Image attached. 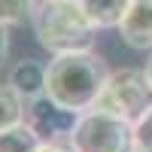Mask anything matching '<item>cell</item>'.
<instances>
[{
    "label": "cell",
    "mask_w": 152,
    "mask_h": 152,
    "mask_svg": "<svg viewBox=\"0 0 152 152\" xmlns=\"http://www.w3.org/2000/svg\"><path fill=\"white\" fill-rule=\"evenodd\" d=\"M107 76H110L107 61L94 49L52 55L49 76H46V97L61 104L64 110L85 113L97 104V97L107 85Z\"/></svg>",
    "instance_id": "obj_1"
},
{
    "label": "cell",
    "mask_w": 152,
    "mask_h": 152,
    "mask_svg": "<svg viewBox=\"0 0 152 152\" xmlns=\"http://www.w3.org/2000/svg\"><path fill=\"white\" fill-rule=\"evenodd\" d=\"M34 37L49 55H67V52H82L94 49L97 28L76 0H40L37 12L31 18Z\"/></svg>",
    "instance_id": "obj_2"
},
{
    "label": "cell",
    "mask_w": 152,
    "mask_h": 152,
    "mask_svg": "<svg viewBox=\"0 0 152 152\" xmlns=\"http://www.w3.org/2000/svg\"><path fill=\"white\" fill-rule=\"evenodd\" d=\"M70 143L76 146V152H134V122L91 107L79 113Z\"/></svg>",
    "instance_id": "obj_3"
},
{
    "label": "cell",
    "mask_w": 152,
    "mask_h": 152,
    "mask_svg": "<svg viewBox=\"0 0 152 152\" xmlns=\"http://www.w3.org/2000/svg\"><path fill=\"white\" fill-rule=\"evenodd\" d=\"M149 104H152V88L146 79V70L122 67V70H110L107 85H104L94 107L116 113V116L128 119V122H137Z\"/></svg>",
    "instance_id": "obj_4"
},
{
    "label": "cell",
    "mask_w": 152,
    "mask_h": 152,
    "mask_svg": "<svg viewBox=\"0 0 152 152\" xmlns=\"http://www.w3.org/2000/svg\"><path fill=\"white\" fill-rule=\"evenodd\" d=\"M76 119H79V113L64 110L61 104H55L49 97H40V100L28 104V122L34 125V131L43 140H70Z\"/></svg>",
    "instance_id": "obj_5"
},
{
    "label": "cell",
    "mask_w": 152,
    "mask_h": 152,
    "mask_svg": "<svg viewBox=\"0 0 152 152\" xmlns=\"http://www.w3.org/2000/svg\"><path fill=\"white\" fill-rule=\"evenodd\" d=\"M116 31L128 49L152 52V0H131V6Z\"/></svg>",
    "instance_id": "obj_6"
},
{
    "label": "cell",
    "mask_w": 152,
    "mask_h": 152,
    "mask_svg": "<svg viewBox=\"0 0 152 152\" xmlns=\"http://www.w3.org/2000/svg\"><path fill=\"white\" fill-rule=\"evenodd\" d=\"M46 76H49V64H43L37 58H21V61L12 64L6 82L31 104V100L46 97Z\"/></svg>",
    "instance_id": "obj_7"
},
{
    "label": "cell",
    "mask_w": 152,
    "mask_h": 152,
    "mask_svg": "<svg viewBox=\"0 0 152 152\" xmlns=\"http://www.w3.org/2000/svg\"><path fill=\"white\" fill-rule=\"evenodd\" d=\"M76 3L82 6V12L88 15V21L97 31H110V28H119L122 24L131 0H76Z\"/></svg>",
    "instance_id": "obj_8"
},
{
    "label": "cell",
    "mask_w": 152,
    "mask_h": 152,
    "mask_svg": "<svg viewBox=\"0 0 152 152\" xmlns=\"http://www.w3.org/2000/svg\"><path fill=\"white\" fill-rule=\"evenodd\" d=\"M43 137L34 131V125L24 119L21 125L0 131V152H40Z\"/></svg>",
    "instance_id": "obj_9"
},
{
    "label": "cell",
    "mask_w": 152,
    "mask_h": 152,
    "mask_svg": "<svg viewBox=\"0 0 152 152\" xmlns=\"http://www.w3.org/2000/svg\"><path fill=\"white\" fill-rule=\"evenodd\" d=\"M28 119V100H24L9 82H0V131L21 125Z\"/></svg>",
    "instance_id": "obj_10"
},
{
    "label": "cell",
    "mask_w": 152,
    "mask_h": 152,
    "mask_svg": "<svg viewBox=\"0 0 152 152\" xmlns=\"http://www.w3.org/2000/svg\"><path fill=\"white\" fill-rule=\"evenodd\" d=\"M37 3L40 0H0V21L6 28H21L34 18Z\"/></svg>",
    "instance_id": "obj_11"
},
{
    "label": "cell",
    "mask_w": 152,
    "mask_h": 152,
    "mask_svg": "<svg viewBox=\"0 0 152 152\" xmlns=\"http://www.w3.org/2000/svg\"><path fill=\"white\" fill-rule=\"evenodd\" d=\"M134 143H137V149H152V104L134 122Z\"/></svg>",
    "instance_id": "obj_12"
},
{
    "label": "cell",
    "mask_w": 152,
    "mask_h": 152,
    "mask_svg": "<svg viewBox=\"0 0 152 152\" xmlns=\"http://www.w3.org/2000/svg\"><path fill=\"white\" fill-rule=\"evenodd\" d=\"M40 152H76V146L70 140H43Z\"/></svg>",
    "instance_id": "obj_13"
},
{
    "label": "cell",
    "mask_w": 152,
    "mask_h": 152,
    "mask_svg": "<svg viewBox=\"0 0 152 152\" xmlns=\"http://www.w3.org/2000/svg\"><path fill=\"white\" fill-rule=\"evenodd\" d=\"M6 55H9V28L0 21V70L6 64Z\"/></svg>",
    "instance_id": "obj_14"
},
{
    "label": "cell",
    "mask_w": 152,
    "mask_h": 152,
    "mask_svg": "<svg viewBox=\"0 0 152 152\" xmlns=\"http://www.w3.org/2000/svg\"><path fill=\"white\" fill-rule=\"evenodd\" d=\"M143 70H146V79H149V88H152V55H149V61H146Z\"/></svg>",
    "instance_id": "obj_15"
},
{
    "label": "cell",
    "mask_w": 152,
    "mask_h": 152,
    "mask_svg": "<svg viewBox=\"0 0 152 152\" xmlns=\"http://www.w3.org/2000/svg\"><path fill=\"white\" fill-rule=\"evenodd\" d=\"M134 152H152V149H134Z\"/></svg>",
    "instance_id": "obj_16"
}]
</instances>
